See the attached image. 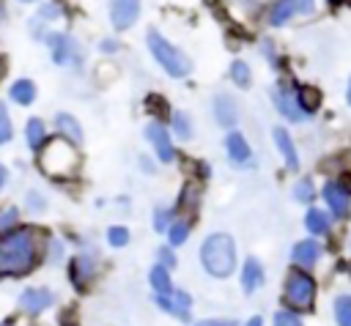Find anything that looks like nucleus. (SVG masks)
Wrapping results in <instances>:
<instances>
[{
  "label": "nucleus",
  "instance_id": "40",
  "mask_svg": "<svg viewBox=\"0 0 351 326\" xmlns=\"http://www.w3.org/2000/svg\"><path fill=\"white\" fill-rule=\"evenodd\" d=\"M244 326H263V318H261V315H252V318H250Z\"/></svg>",
  "mask_w": 351,
  "mask_h": 326
},
{
  "label": "nucleus",
  "instance_id": "5",
  "mask_svg": "<svg viewBox=\"0 0 351 326\" xmlns=\"http://www.w3.org/2000/svg\"><path fill=\"white\" fill-rule=\"evenodd\" d=\"M148 49H151V55L156 58V63H159L170 77H186V74H189V68H192L189 58H186L184 52H178L170 41H165L156 30L148 33Z\"/></svg>",
  "mask_w": 351,
  "mask_h": 326
},
{
  "label": "nucleus",
  "instance_id": "9",
  "mask_svg": "<svg viewBox=\"0 0 351 326\" xmlns=\"http://www.w3.org/2000/svg\"><path fill=\"white\" fill-rule=\"evenodd\" d=\"M145 137H148V142L154 145V151H156V156L162 159V162H173V142H170V134H167V129L162 126V123H148L145 126Z\"/></svg>",
  "mask_w": 351,
  "mask_h": 326
},
{
  "label": "nucleus",
  "instance_id": "21",
  "mask_svg": "<svg viewBox=\"0 0 351 326\" xmlns=\"http://www.w3.org/2000/svg\"><path fill=\"white\" fill-rule=\"evenodd\" d=\"M332 310H335V323L337 326H351V293L335 296Z\"/></svg>",
  "mask_w": 351,
  "mask_h": 326
},
{
  "label": "nucleus",
  "instance_id": "17",
  "mask_svg": "<svg viewBox=\"0 0 351 326\" xmlns=\"http://www.w3.org/2000/svg\"><path fill=\"white\" fill-rule=\"evenodd\" d=\"M49 44H52V58H55V63H71L74 60V52H77V47H74V41L69 38V36H49L47 38Z\"/></svg>",
  "mask_w": 351,
  "mask_h": 326
},
{
  "label": "nucleus",
  "instance_id": "14",
  "mask_svg": "<svg viewBox=\"0 0 351 326\" xmlns=\"http://www.w3.org/2000/svg\"><path fill=\"white\" fill-rule=\"evenodd\" d=\"M225 148H228V156H230V162H236V164H247V162H250V156H252V151H250L247 140H244L239 131H230V134H228V140H225Z\"/></svg>",
  "mask_w": 351,
  "mask_h": 326
},
{
  "label": "nucleus",
  "instance_id": "19",
  "mask_svg": "<svg viewBox=\"0 0 351 326\" xmlns=\"http://www.w3.org/2000/svg\"><path fill=\"white\" fill-rule=\"evenodd\" d=\"M148 279H151L156 296H173V293H176V290H173V282H170V271H167L165 266H154L151 274H148Z\"/></svg>",
  "mask_w": 351,
  "mask_h": 326
},
{
  "label": "nucleus",
  "instance_id": "13",
  "mask_svg": "<svg viewBox=\"0 0 351 326\" xmlns=\"http://www.w3.org/2000/svg\"><path fill=\"white\" fill-rule=\"evenodd\" d=\"M19 304H22V310H25V312H41L44 307H49V304H52V293H49V290H44V288H30V290H25V293H22Z\"/></svg>",
  "mask_w": 351,
  "mask_h": 326
},
{
  "label": "nucleus",
  "instance_id": "18",
  "mask_svg": "<svg viewBox=\"0 0 351 326\" xmlns=\"http://www.w3.org/2000/svg\"><path fill=\"white\" fill-rule=\"evenodd\" d=\"M304 227H307L313 236H326V233H329V227H332L329 214H326V211H321V208H310V211L304 214Z\"/></svg>",
  "mask_w": 351,
  "mask_h": 326
},
{
  "label": "nucleus",
  "instance_id": "30",
  "mask_svg": "<svg viewBox=\"0 0 351 326\" xmlns=\"http://www.w3.org/2000/svg\"><path fill=\"white\" fill-rule=\"evenodd\" d=\"M173 129H176V137H181V140H189V134H192L189 118H186L184 112H176V115H173Z\"/></svg>",
  "mask_w": 351,
  "mask_h": 326
},
{
  "label": "nucleus",
  "instance_id": "23",
  "mask_svg": "<svg viewBox=\"0 0 351 326\" xmlns=\"http://www.w3.org/2000/svg\"><path fill=\"white\" fill-rule=\"evenodd\" d=\"M33 96H36V85H33L30 79H16V82L11 85V99H14L16 104H30Z\"/></svg>",
  "mask_w": 351,
  "mask_h": 326
},
{
  "label": "nucleus",
  "instance_id": "44",
  "mask_svg": "<svg viewBox=\"0 0 351 326\" xmlns=\"http://www.w3.org/2000/svg\"><path fill=\"white\" fill-rule=\"evenodd\" d=\"M22 3H30V0H22Z\"/></svg>",
  "mask_w": 351,
  "mask_h": 326
},
{
  "label": "nucleus",
  "instance_id": "4",
  "mask_svg": "<svg viewBox=\"0 0 351 326\" xmlns=\"http://www.w3.org/2000/svg\"><path fill=\"white\" fill-rule=\"evenodd\" d=\"M282 299L293 312H307L315 304V279L307 271H291L285 277V288H282Z\"/></svg>",
  "mask_w": 351,
  "mask_h": 326
},
{
  "label": "nucleus",
  "instance_id": "24",
  "mask_svg": "<svg viewBox=\"0 0 351 326\" xmlns=\"http://www.w3.org/2000/svg\"><path fill=\"white\" fill-rule=\"evenodd\" d=\"M90 268H93V260H88L85 255H80L74 263H71V279L74 285H85V277H90Z\"/></svg>",
  "mask_w": 351,
  "mask_h": 326
},
{
  "label": "nucleus",
  "instance_id": "31",
  "mask_svg": "<svg viewBox=\"0 0 351 326\" xmlns=\"http://www.w3.org/2000/svg\"><path fill=\"white\" fill-rule=\"evenodd\" d=\"M274 326H304V323H302V318L293 310H280L274 315Z\"/></svg>",
  "mask_w": 351,
  "mask_h": 326
},
{
  "label": "nucleus",
  "instance_id": "38",
  "mask_svg": "<svg viewBox=\"0 0 351 326\" xmlns=\"http://www.w3.org/2000/svg\"><path fill=\"white\" fill-rule=\"evenodd\" d=\"M296 5H299V11H304V14H310V11L315 8V0H296Z\"/></svg>",
  "mask_w": 351,
  "mask_h": 326
},
{
  "label": "nucleus",
  "instance_id": "20",
  "mask_svg": "<svg viewBox=\"0 0 351 326\" xmlns=\"http://www.w3.org/2000/svg\"><path fill=\"white\" fill-rule=\"evenodd\" d=\"M55 123H58V131H60V137H66V140H71V142H80V140H82V129H80L77 118H71V115L60 112V115L55 118Z\"/></svg>",
  "mask_w": 351,
  "mask_h": 326
},
{
  "label": "nucleus",
  "instance_id": "12",
  "mask_svg": "<svg viewBox=\"0 0 351 326\" xmlns=\"http://www.w3.org/2000/svg\"><path fill=\"white\" fill-rule=\"evenodd\" d=\"M261 285H263V266H261L255 258H247L244 266H241V288H244L247 293H252V290H258Z\"/></svg>",
  "mask_w": 351,
  "mask_h": 326
},
{
  "label": "nucleus",
  "instance_id": "2",
  "mask_svg": "<svg viewBox=\"0 0 351 326\" xmlns=\"http://www.w3.org/2000/svg\"><path fill=\"white\" fill-rule=\"evenodd\" d=\"M200 263L211 277H230L236 268V244L228 233H214L200 247Z\"/></svg>",
  "mask_w": 351,
  "mask_h": 326
},
{
  "label": "nucleus",
  "instance_id": "25",
  "mask_svg": "<svg viewBox=\"0 0 351 326\" xmlns=\"http://www.w3.org/2000/svg\"><path fill=\"white\" fill-rule=\"evenodd\" d=\"M44 140H47L44 123H41L38 118H30V121H27V142H30V148H41Z\"/></svg>",
  "mask_w": 351,
  "mask_h": 326
},
{
  "label": "nucleus",
  "instance_id": "22",
  "mask_svg": "<svg viewBox=\"0 0 351 326\" xmlns=\"http://www.w3.org/2000/svg\"><path fill=\"white\" fill-rule=\"evenodd\" d=\"M296 0H277L274 3V8H271V14H269V22L271 25H285L293 14H296Z\"/></svg>",
  "mask_w": 351,
  "mask_h": 326
},
{
  "label": "nucleus",
  "instance_id": "32",
  "mask_svg": "<svg viewBox=\"0 0 351 326\" xmlns=\"http://www.w3.org/2000/svg\"><path fill=\"white\" fill-rule=\"evenodd\" d=\"M107 241H110L112 247H123V244L129 241V230H126V227H121V225H115V227H110V230H107Z\"/></svg>",
  "mask_w": 351,
  "mask_h": 326
},
{
  "label": "nucleus",
  "instance_id": "28",
  "mask_svg": "<svg viewBox=\"0 0 351 326\" xmlns=\"http://www.w3.org/2000/svg\"><path fill=\"white\" fill-rule=\"evenodd\" d=\"M313 195H315V189H313V181H310V178H302V181L293 186V197H296L299 203H310Z\"/></svg>",
  "mask_w": 351,
  "mask_h": 326
},
{
  "label": "nucleus",
  "instance_id": "16",
  "mask_svg": "<svg viewBox=\"0 0 351 326\" xmlns=\"http://www.w3.org/2000/svg\"><path fill=\"white\" fill-rule=\"evenodd\" d=\"M214 115H217V121H219L222 126H233L236 118H239V112H236V101H233L228 93H219V96L214 99Z\"/></svg>",
  "mask_w": 351,
  "mask_h": 326
},
{
  "label": "nucleus",
  "instance_id": "41",
  "mask_svg": "<svg viewBox=\"0 0 351 326\" xmlns=\"http://www.w3.org/2000/svg\"><path fill=\"white\" fill-rule=\"evenodd\" d=\"M3 184H5V167H0V189H3Z\"/></svg>",
  "mask_w": 351,
  "mask_h": 326
},
{
  "label": "nucleus",
  "instance_id": "11",
  "mask_svg": "<svg viewBox=\"0 0 351 326\" xmlns=\"http://www.w3.org/2000/svg\"><path fill=\"white\" fill-rule=\"evenodd\" d=\"M274 142H277V148H280V153H282L288 170H296V167H299V153H296V145H293L291 134H288L282 126L274 129Z\"/></svg>",
  "mask_w": 351,
  "mask_h": 326
},
{
  "label": "nucleus",
  "instance_id": "15",
  "mask_svg": "<svg viewBox=\"0 0 351 326\" xmlns=\"http://www.w3.org/2000/svg\"><path fill=\"white\" fill-rule=\"evenodd\" d=\"M156 301L167 310V312H173V315H178V318H189V304H192V299L184 293V290H176L173 296H156Z\"/></svg>",
  "mask_w": 351,
  "mask_h": 326
},
{
  "label": "nucleus",
  "instance_id": "37",
  "mask_svg": "<svg viewBox=\"0 0 351 326\" xmlns=\"http://www.w3.org/2000/svg\"><path fill=\"white\" fill-rule=\"evenodd\" d=\"M195 326H236V321H219V318H211V321H200Z\"/></svg>",
  "mask_w": 351,
  "mask_h": 326
},
{
  "label": "nucleus",
  "instance_id": "8",
  "mask_svg": "<svg viewBox=\"0 0 351 326\" xmlns=\"http://www.w3.org/2000/svg\"><path fill=\"white\" fill-rule=\"evenodd\" d=\"M140 16V0H110V19L115 30H126Z\"/></svg>",
  "mask_w": 351,
  "mask_h": 326
},
{
  "label": "nucleus",
  "instance_id": "36",
  "mask_svg": "<svg viewBox=\"0 0 351 326\" xmlns=\"http://www.w3.org/2000/svg\"><path fill=\"white\" fill-rule=\"evenodd\" d=\"M27 205H30V211H41V208H44V200H41L36 192H30V195H27Z\"/></svg>",
  "mask_w": 351,
  "mask_h": 326
},
{
  "label": "nucleus",
  "instance_id": "7",
  "mask_svg": "<svg viewBox=\"0 0 351 326\" xmlns=\"http://www.w3.org/2000/svg\"><path fill=\"white\" fill-rule=\"evenodd\" d=\"M324 200H326V205L332 208V214H335L337 219L348 216V211H351V192H348L346 184L329 181V184L324 186Z\"/></svg>",
  "mask_w": 351,
  "mask_h": 326
},
{
  "label": "nucleus",
  "instance_id": "10",
  "mask_svg": "<svg viewBox=\"0 0 351 326\" xmlns=\"http://www.w3.org/2000/svg\"><path fill=\"white\" fill-rule=\"evenodd\" d=\"M318 258H321V247H318V241H313V238L296 241L293 249H291V260H293L299 268H313V266L318 263Z\"/></svg>",
  "mask_w": 351,
  "mask_h": 326
},
{
  "label": "nucleus",
  "instance_id": "26",
  "mask_svg": "<svg viewBox=\"0 0 351 326\" xmlns=\"http://www.w3.org/2000/svg\"><path fill=\"white\" fill-rule=\"evenodd\" d=\"M186 236H189V222H186V219H176V222L167 227V238H170V244H173V247L184 244V241H186Z\"/></svg>",
  "mask_w": 351,
  "mask_h": 326
},
{
  "label": "nucleus",
  "instance_id": "35",
  "mask_svg": "<svg viewBox=\"0 0 351 326\" xmlns=\"http://www.w3.org/2000/svg\"><path fill=\"white\" fill-rule=\"evenodd\" d=\"M173 222H170V211H156L154 214V227L156 230H167Z\"/></svg>",
  "mask_w": 351,
  "mask_h": 326
},
{
  "label": "nucleus",
  "instance_id": "1",
  "mask_svg": "<svg viewBox=\"0 0 351 326\" xmlns=\"http://www.w3.org/2000/svg\"><path fill=\"white\" fill-rule=\"evenodd\" d=\"M36 260L38 247L33 230L19 227L0 238V274H25L36 266Z\"/></svg>",
  "mask_w": 351,
  "mask_h": 326
},
{
  "label": "nucleus",
  "instance_id": "43",
  "mask_svg": "<svg viewBox=\"0 0 351 326\" xmlns=\"http://www.w3.org/2000/svg\"><path fill=\"white\" fill-rule=\"evenodd\" d=\"M0 77H3V60H0Z\"/></svg>",
  "mask_w": 351,
  "mask_h": 326
},
{
  "label": "nucleus",
  "instance_id": "33",
  "mask_svg": "<svg viewBox=\"0 0 351 326\" xmlns=\"http://www.w3.org/2000/svg\"><path fill=\"white\" fill-rule=\"evenodd\" d=\"M11 140V118H8V110L5 104L0 101V145Z\"/></svg>",
  "mask_w": 351,
  "mask_h": 326
},
{
  "label": "nucleus",
  "instance_id": "34",
  "mask_svg": "<svg viewBox=\"0 0 351 326\" xmlns=\"http://www.w3.org/2000/svg\"><path fill=\"white\" fill-rule=\"evenodd\" d=\"M16 216H19L16 208H5V211L0 214V233H8V230L16 225Z\"/></svg>",
  "mask_w": 351,
  "mask_h": 326
},
{
  "label": "nucleus",
  "instance_id": "27",
  "mask_svg": "<svg viewBox=\"0 0 351 326\" xmlns=\"http://www.w3.org/2000/svg\"><path fill=\"white\" fill-rule=\"evenodd\" d=\"M296 93H299V101H302V107H304L307 112H313V110L318 107V101H321V93H318L315 88L299 85V88H296Z\"/></svg>",
  "mask_w": 351,
  "mask_h": 326
},
{
  "label": "nucleus",
  "instance_id": "6",
  "mask_svg": "<svg viewBox=\"0 0 351 326\" xmlns=\"http://www.w3.org/2000/svg\"><path fill=\"white\" fill-rule=\"evenodd\" d=\"M271 101H274V107H277L288 121H307V115H310V112L302 107L296 88H291V85H277V88H271Z\"/></svg>",
  "mask_w": 351,
  "mask_h": 326
},
{
  "label": "nucleus",
  "instance_id": "29",
  "mask_svg": "<svg viewBox=\"0 0 351 326\" xmlns=\"http://www.w3.org/2000/svg\"><path fill=\"white\" fill-rule=\"evenodd\" d=\"M230 77H233V82H236V85L247 88V85H250V68H247V63L236 60V63L230 66Z\"/></svg>",
  "mask_w": 351,
  "mask_h": 326
},
{
  "label": "nucleus",
  "instance_id": "42",
  "mask_svg": "<svg viewBox=\"0 0 351 326\" xmlns=\"http://www.w3.org/2000/svg\"><path fill=\"white\" fill-rule=\"evenodd\" d=\"M346 96H348V104H351V79H348V90H346Z\"/></svg>",
  "mask_w": 351,
  "mask_h": 326
},
{
  "label": "nucleus",
  "instance_id": "3",
  "mask_svg": "<svg viewBox=\"0 0 351 326\" xmlns=\"http://www.w3.org/2000/svg\"><path fill=\"white\" fill-rule=\"evenodd\" d=\"M80 164V153L74 148L71 140L66 137H58V140H49L44 142V151H41V170L52 178H69L74 175Z\"/></svg>",
  "mask_w": 351,
  "mask_h": 326
},
{
  "label": "nucleus",
  "instance_id": "39",
  "mask_svg": "<svg viewBox=\"0 0 351 326\" xmlns=\"http://www.w3.org/2000/svg\"><path fill=\"white\" fill-rule=\"evenodd\" d=\"M162 260H165V266H173V263H176V258H173L167 249H162Z\"/></svg>",
  "mask_w": 351,
  "mask_h": 326
}]
</instances>
